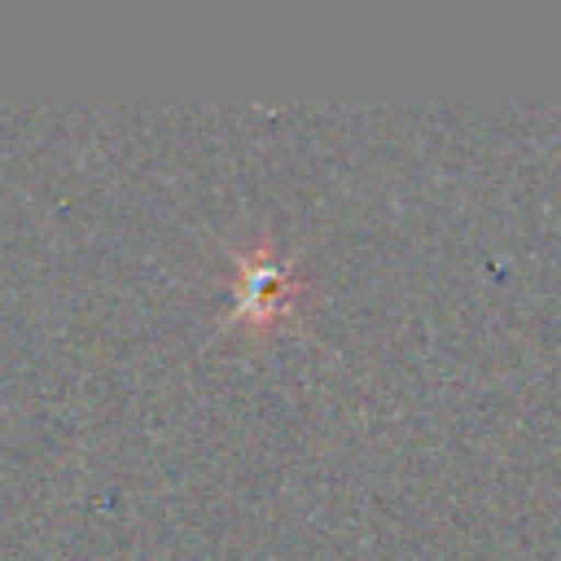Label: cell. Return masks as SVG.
<instances>
[{"label":"cell","mask_w":561,"mask_h":561,"mask_svg":"<svg viewBox=\"0 0 561 561\" xmlns=\"http://www.w3.org/2000/svg\"><path fill=\"white\" fill-rule=\"evenodd\" d=\"M294 298H298V280L272 254V245H254L250 254L237 259V316L232 320L267 329L280 316H289Z\"/></svg>","instance_id":"obj_1"}]
</instances>
